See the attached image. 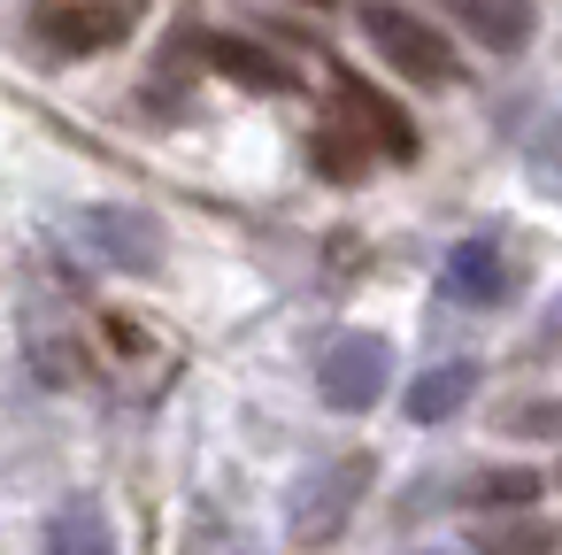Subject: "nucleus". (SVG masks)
Returning <instances> with one entry per match:
<instances>
[{"label": "nucleus", "instance_id": "nucleus-1", "mask_svg": "<svg viewBox=\"0 0 562 555\" xmlns=\"http://www.w3.org/2000/svg\"><path fill=\"white\" fill-rule=\"evenodd\" d=\"M362 40L378 47V63H393L416 86H454L462 78V55L439 40V24H424L401 0H362Z\"/></svg>", "mask_w": 562, "mask_h": 555}, {"label": "nucleus", "instance_id": "nucleus-3", "mask_svg": "<svg viewBox=\"0 0 562 555\" xmlns=\"http://www.w3.org/2000/svg\"><path fill=\"white\" fill-rule=\"evenodd\" d=\"M132 32H139V9H132V0H47V9H32V40H40L47 55H70V63L116 55Z\"/></svg>", "mask_w": 562, "mask_h": 555}, {"label": "nucleus", "instance_id": "nucleus-14", "mask_svg": "<svg viewBox=\"0 0 562 555\" xmlns=\"http://www.w3.org/2000/svg\"><path fill=\"white\" fill-rule=\"evenodd\" d=\"M531 493H539V470H493V478H477V501H485V509H501V517H508V509H524Z\"/></svg>", "mask_w": 562, "mask_h": 555}, {"label": "nucleus", "instance_id": "nucleus-8", "mask_svg": "<svg viewBox=\"0 0 562 555\" xmlns=\"http://www.w3.org/2000/svg\"><path fill=\"white\" fill-rule=\"evenodd\" d=\"M439 286H447L454 301L485 309V301H501V293H508V263H501V247H493V240H462V247H447Z\"/></svg>", "mask_w": 562, "mask_h": 555}, {"label": "nucleus", "instance_id": "nucleus-18", "mask_svg": "<svg viewBox=\"0 0 562 555\" xmlns=\"http://www.w3.org/2000/svg\"><path fill=\"white\" fill-rule=\"evenodd\" d=\"M554 486H562V470H554Z\"/></svg>", "mask_w": 562, "mask_h": 555}, {"label": "nucleus", "instance_id": "nucleus-16", "mask_svg": "<svg viewBox=\"0 0 562 555\" xmlns=\"http://www.w3.org/2000/svg\"><path fill=\"white\" fill-rule=\"evenodd\" d=\"M516 424H524V432H554V424H562V409H547V401H531V409H516Z\"/></svg>", "mask_w": 562, "mask_h": 555}, {"label": "nucleus", "instance_id": "nucleus-12", "mask_svg": "<svg viewBox=\"0 0 562 555\" xmlns=\"http://www.w3.org/2000/svg\"><path fill=\"white\" fill-rule=\"evenodd\" d=\"M562 547V532L547 524V517H501V524H477L470 532V555H554Z\"/></svg>", "mask_w": 562, "mask_h": 555}, {"label": "nucleus", "instance_id": "nucleus-2", "mask_svg": "<svg viewBox=\"0 0 562 555\" xmlns=\"http://www.w3.org/2000/svg\"><path fill=\"white\" fill-rule=\"evenodd\" d=\"M70 247L101 270H162V224L147 209H124V201H93L70 217Z\"/></svg>", "mask_w": 562, "mask_h": 555}, {"label": "nucleus", "instance_id": "nucleus-10", "mask_svg": "<svg viewBox=\"0 0 562 555\" xmlns=\"http://www.w3.org/2000/svg\"><path fill=\"white\" fill-rule=\"evenodd\" d=\"M470 393H477V363H431V370L408 386V417H416V424H447Z\"/></svg>", "mask_w": 562, "mask_h": 555}, {"label": "nucleus", "instance_id": "nucleus-9", "mask_svg": "<svg viewBox=\"0 0 562 555\" xmlns=\"http://www.w3.org/2000/svg\"><path fill=\"white\" fill-rule=\"evenodd\" d=\"M339 101H347V116L370 132V147H378V155H393V163H408V155H416V132H408V116H401L385 93H370L362 78H339Z\"/></svg>", "mask_w": 562, "mask_h": 555}, {"label": "nucleus", "instance_id": "nucleus-7", "mask_svg": "<svg viewBox=\"0 0 562 555\" xmlns=\"http://www.w3.org/2000/svg\"><path fill=\"white\" fill-rule=\"evenodd\" d=\"M454 9V24L477 40V47H493V55H516L524 40H531V24H539V0H447Z\"/></svg>", "mask_w": 562, "mask_h": 555}, {"label": "nucleus", "instance_id": "nucleus-6", "mask_svg": "<svg viewBox=\"0 0 562 555\" xmlns=\"http://www.w3.org/2000/svg\"><path fill=\"white\" fill-rule=\"evenodd\" d=\"M170 47H178V55H193V63H209V70H224V78H232V86H247V93H293V86H301L270 47L232 40V32H178Z\"/></svg>", "mask_w": 562, "mask_h": 555}, {"label": "nucleus", "instance_id": "nucleus-15", "mask_svg": "<svg viewBox=\"0 0 562 555\" xmlns=\"http://www.w3.org/2000/svg\"><path fill=\"white\" fill-rule=\"evenodd\" d=\"M531 170H539V186H554V193H562V124H547V132H539Z\"/></svg>", "mask_w": 562, "mask_h": 555}, {"label": "nucleus", "instance_id": "nucleus-13", "mask_svg": "<svg viewBox=\"0 0 562 555\" xmlns=\"http://www.w3.org/2000/svg\"><path fill=\"white\" fill-rule=\"evenodd\" d=\"M370 163H378V147H370V132H362L355 116H331V124L316 132V170H324V178L347 186V178H362Z\"/></svg>", "mask_w": 562, "mask_h": 555}, {"label": "nucleus", "instance_id": "nucleus-11", "mask_svg": "<svg viewBox=\"0 0 562 555\" xmlns=\"http://www.w3.org/2000/svg\"><path fill=\"white\" fill-rule=\"evenodd\" d=\"M47 555H116L109 509H101V501H63V509L47 517Z\"/></svg>", "mask_w": 562, "mask_h": 555}, {"label": "nucleus", "instance_id": "nucleus-4", "mask_svg": "<svg viewBox=\"0 0 562 555\" xmlns=\"http://www.w3.org/2000/svg\"><path fill=\"white\" fill-rule=\"evenodd\" d=\"M385 378H393V347H385L378 332H339V340L316 355V393H324L339 417L370 409V401L385 393Z\"/></svg>", "mask_w": 562, "mask_h": 555}, {"label": "nucleus", "instance_id": "nucleus-5", "mask_svg": "<svg viewBox=\"0 0 562 555\" xmlns=\"http://www.w3.org/2000/svg\"><path fill=\"white\" fill-rule=\"evenodd\" d=\"M362 493H370V455H339V463L308 470L293 486V540H331Z\"/></svg>", "mask_w": 562, "mask_h": 555}, {"label": "nucleus", "instance_id": "nucleus-17", "mask_svg": "<svg viewBox=\"0 0 562 555\" xmlns=\"http://www.w3.org/2000/svg\"><path fill=\"white\" fill-rule=\"evenodd\" d=\"M301 9H331V0H301Z\"/></svg>", "mask_w": 562, "mask_h": 555}]
</instances>
